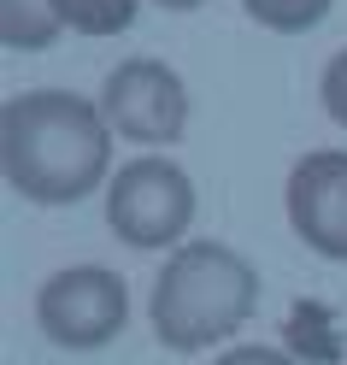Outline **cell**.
I'll use <instances>...</instances> for the list:
<instances>
[{
  "label": "cell",
  "mask_w": 347,
  "mask_h": 365,
  "mask_svg": "<svg viewBox=\"0 0 347 365\" xmlns=\"http://www.w3.org/2000/svg\"><path fill=\"white\" fill-rule=\"evenodd\" d=\"M59 36L65 30H59L53 0H0V48L6 53H41Z\"/></svg>",
  "instance_id": "8"
},
{
  "label": "cell",
  "mask_w": 347,
  "mask_h": 365,
  "mask_svg": "<svg viewBox=\"0 0 347 365\" xmlns=\"http://www.w3.org/2000/svg\"><path fill=\"white\" fill-rule=\"evenodd\" d=\"M259 307V271L229 242L189 236L171 247L147 294V324L165 354H206L229 341Z\"/></svg>",
  "instance_id": "2"
},
{
  "label": "cell",
  "mask_w": 347,
  "mask_h": 365,
  "mask_svg": "<svg viewBox=\"0 0 347 365\" xmlns=\"http://www.w3.org/2000/svg\"><path fill=\"white\" fill-rule=\"evenodd\" d=\"M212 365H300L289 348H265V341H236V348H224Z\"/></svg>",
  "instance_id": "12"
},
{
  "label": "cell",
  "mask_w": 347,
  "mask_h": 365,
  "mask_svg": "<svg viewBox=\"0 0 347 365\" xmlns=\"http://www.w3.org/2000/svg\"><path fill=\"white\" fill-rule=\"evenodd\" d=\"M336 0H242V12L271 36H306L330 18Z\"/></svg>",
  "instance_id": "10"
},
{
  "label": "cell",
  "mask_w": 347,
  "mask_h": 365,
  "mask_svg": "<svg viewBox=\"0 0 347 365\" xmlns=\"http://www.w3.org/2000/svg\"><path fill=\"white\" fill-rule=\"evenodd\" d=\"M59 12V30L65 36H83V41H106V36H124L142 12V0H53Z\"/></svg>",
  "instance_id": "9"
},
{
  "label": "cell",
  "mask_w": 347,
  "mask_h": 365,
  "mask_svg": "<svg viewBox=\"0 0 347 365\" xmlns=\"http://www.w3.org/2000/svg\"><path fill=\"white\" fill-rule=\"evenodd\" d=\"M95 101L106 112L112 135L130 142V148H142V153H165L189 130V83L177 77V65L153 59V53L118 59Z\"/></svg>",
  "instance_id": "4"
},
{
  "label": "cell",
  "mask_w": 347,
  "mask_h": 365,
  "mask_svg": "<svg viewBox=\"0 0 347 365\" xmlns=\"http://www.w3.org/2000/svg\"><path fill=\"white\" fill-rule=\"evenodd\" d=\"M159 12H195V6H206V0H153Z\"/></svg>",
  "instance_id": "13"
},
{
  "label": "cell",
  "mask_w": 347,
  "mask_h": 365,
  "mask_svg": "<svg viewBox=\"0 0 347 365\" xmlns=\"http://www.w3.org/2000/svg\"><path fill=\"white\" fill-rule=\"evenodd\" d=\"M318 101H323V118H330L336 130H347V48H336L330 65H323V77H318Z\"/></svg>",
  "instance_id": "11"
},
{
  "label": "cell",
  "mask_w": 347,
  "mask_h": 365,
  "mask_svg": "<svg viewBox=\"0 0 347 365\" xmlns=\"http://www.w3.org/2000/svg\"><path fill=\"white\" fill-rule=\"evenodd\" d=\"M283 348L300 365H336L341 359V330H336V312L323 301H294L289 307V324H283Z\"/></svg>",
  "instance_id": "7"
},
{
  "label": "cell",
  "mask_w": 347,
  "mask_h": 365,
  "mask_svg": "<svg viewBox=\"0 0 347 365\" xmlns=\"http://www.w3.org/2000/svg\"><path fill=\"white\" fill-rule=\"evenodd\" d=\"M36 324L65 354H100L130 324V283L106 265H65L36 289Z\"/></svg>",
  "instance_id": "5"
},
{
  "label": "cell",
  "mask_w": 347,
  "mask_h": 365,
  "mask_svg": "<svg viewBox=\"0 0 347 365\" xmlns=\"http://www.w3.org/2000/svg\"><path fill=\"white\" fill-rule=\"evenodd\" d=\"M283 212L318 259L347 265V148H312L294 159L283 182Z\"/></svg>",
  "instance_id": "6"
},
{
  "label": "cell",
  "mask_w": 347,
  "mask_h": 365,
  "mask_svg": "<svg viewBox=\"0 0 347 365\" xmlns=\"http://www.w3.org/2000/svg\"><path fill=\"white\" fill-rule=\"evenodd\" d=\"M100 207H106V230L124 247H135V254H171L195 230L200 195H195V177L177 159L135 153L106 177Z\"/></svg>",
  "instance_id": "3"
},
{
  "label": "cell",
  "mask_w": 347,
  "mask_h": 365,
  "mask_svg": "<svg viewBox=\"0 0 347 365\" xmlns=\"http://www.w3.org/2000/svg\"><path fill=\"white\" fill-rule=\"evenodd\" d=\"M112 142L100 101L71 88H18L0 106V177L30 207H77L106 189Z\"/></svg>",
  "instance_id": "1"
}]
</instances>
